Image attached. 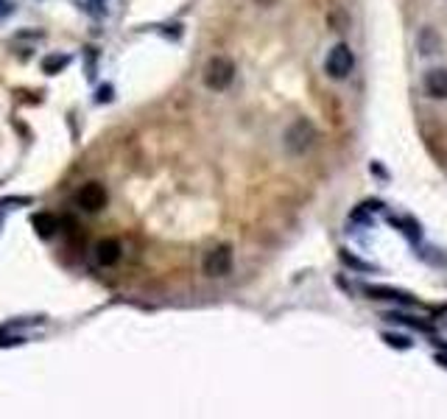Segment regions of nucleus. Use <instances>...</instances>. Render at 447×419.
Segmentation results:
<instances>
[{
    "label": "nucleus",
    "mask_w": 447,
    "mask_h": 419,
    "mask_svg": "<svg viewBox=\"0 0 447 419\" xmlns=\"http://www.w3.org/2000/svg\"><path fill=\"white\" fill-rule=\"evenodd\" d=\"M232 79H235V65H232V59H226V56H213V59L207 62V67H204V84H207L210 90L221 93V90H226V87L232 84Z\"/></svg>",
    "instance_id": "nucleus-3"
},
{
    "label": "nucleus",
    "mask_w": 447,
    "mask_h": 419,
    "mask_svg": "<svg viewBox=\"0 0 447 419\" xmlns=\"http://www.w3.org/2000/svg\"><path fill=\"white\" fill-rule=\"evenodd\" d=\"M112 98V87H101L98 90V101H109Z\"/></svg>",
    "instance_id": "nucleus-16"
},
{
    "label": "nucleus",
    "mask_w": 447,
    "mask_h": 419,
    "mask_svg": "<svg viewBox=\"0 0 447 419\" xmlns=\"http://www.w3.org/2000/svg\"><path fill=\"white\" fill-rule=\"evenodd\" d=\"M70 65V56H59V53H53V56H45L43 62V70L48 76H56L59 70H65Z\"/></svg>",
    "instance_id": "nucleus-11"
},
{
    "label": "nucleus",
    "mask_w": 447,
    "mask_h": 419,
    "mask_svg": "<svg viewBox=\"0 0 447 419\" xmlns=\"http://www.w3.org/2000/svg\"><path fill=\"white\" fill-rule=\"evenodd\" d=\"M383 341H386L389 347H394V350H411V347H414V341H411L408 335H394V333H386Z\"/></svg>",
    "instance_id": "nucleus-13"
},
{
    "label": "nucleus",
    "mask_w": 447,
    "mask_h": 419,
    "mask_svg": "<svg viewBox=\"0 0 447 419\" xmlns=\"http://www.w3.org/2000/svg\"><path fill=\"white\" fill-rule=\"evenodd\" d=\"M436 361H439L442 367H447V352H442V355H436Z\"/></svg>",
    "instance_id": "nucleus-18"
},
{
    "label": "nucleus",
    "mask_w": 447,
    "mask_h": 419,
    "mask_svg": "<svg viewBox=\"0 0 447 419\" xmlns=\"http://www.w3.org/2000/svg\"><path fill=\"white\" fill-rule=\"evenodd\" d=\"M313 140H316V126H313L308 118H299L294 121L288 129H285V151L299 157L305 151H311Z\"/></svg>",
    "instance_id": "nucleus-1"
},
{
    "label": "nucleus",
    "mask_w": 447,
    "mask_h": 419,
    "mask_svg": "<svg viewBox=\"0 0 447 419\" xmlns=\"http://www.w3.org/2000/svg\"><path fill=\"white\" fill-rule=\"evenodd\" d=\"M258 3H260V6H268V3H271V0H258Z\"/></svg>",
    "instance_id": "nucleus-19"
},
{
    "label": "nucleus",
    "mask_w": 447,
    "mask_h": 419,
    "mask_svg": "<svg viewBox=\"0 0 447 419\" xmlns=\"http://www.w3.org/2000/svg\"><path fill=\"white\" fill-rule=\"evenodd\" d=\"M232 272V246H216L204 257V274L207 277H226Z\"/></svg>",
    "instance_id": "nucleus-4"
},
{
    "label": "nucleus",
    "mask_w": 447,
    "mask_h": 419,
    "mask_svg": "<svg viewBox=\"0 0 447 419\" xmlns=\"http://www.w3.org/2000/svg\"><path fill=\"white\" fill-rule=\"evenodd\" d=\"M121 255H123V246H121V240H115V238H106V240H101V243L95 246V260H98L101 266H115V263L121 260Z\"/></svg>",
    "instance_id": "nucleus-7"
},
{
    "label": "nucleus",
    "mask_w": 447,
    "mask_h": 419,
    "mask_svg": "<svg viewBox=\"0 0 447 419\" xmlns=\"http://www.w3.org/2000/svg\"><path fill=\"white\" fill-rule=\"evenodd\" d=\"M363 291H366L372 299H397V302H408V305H414L411 294H402V291H392V288H375V285H366Z\"/></svg>",
    "instance_id": "nucleus-9"
},
{
    "label": "nucleus",
    "mask_w": 447,
    "mask_h": 419,
    "mask_svg": "<svg viewBox=\"0 0 447 419\" xmlns=\"http://www.w3.org/2000/svg\"><path fill=\"white\" fill-rule=\"evenodd\" d=\"M422 87H425L428 98L447 101V67H431V70H425Z\"/></svg>",
    "instance_id": "nucleus-6"
},
{
    "label": "nucleus",
    "mask_w": 447,
    "mask_h": 419,
    "mask_svg": "<svg viewBox=\"0 0 447 419\" xmlns=\"http://www.w3.org/2000/svg\"><path fill=\"white\" fill-rule=\"evenodd\" d=\"M353 67H355V53H353V48L344 45V43L330 48V53H327V59H324V70H327L330 79L341 82V79H347V76L353 73Z\"/></svg>",
    "instance_id": "nucleus-2"
},
{
    "label": "nucleus",
    "mask_w": 447,
    "mask_h": 419,
    "mask_svg": "<svg viewBox=\"0 0 447 419\" xmlns=\"http://www.w3.org/2000/svg\"><path fill=\"white\" fill-rule=\"evenodd\" d=\"M392 224L394 227H400V233H405L408 235V240L411 243H419V238H422V233H419V224L416 221H411V218H392Z\"/></svg>",
    "instance_id": "nucleus-12"
},
{
    "label": "nucleus",
    "mask_w": 447,
    "mask_h": 419,
    "mask_svg": "<svg viewBox=\"0 0 447 419\" xmlns=\"http://www.w3.org/2000/svg\"><path fill=\"white\" fill-rule=\"evenodd\" d=\"M341 260L347 263V266H353V269H358V272H375V266H369V263H363V260H358V257H353L347 249H341Z\"/></svg>",
    "instance_id": "nucleus-14"
},
{
    "label": "nucleus",
    "mask_w": 447,
    "mask_h": 419,
    "mask_svg": "<svg viewBox=\"0 0 447 419\" xmlns=\"http://www.w3.org/2000/svg\"><path fill=\"white\" fill-rule=\"evenodd\" d=\"M31 224H34V230L43 235V238H50V235L59 230V218L50 216V213H37Z\"/></svg>",
    "instance_id": "nucleus-10"
},
{
    "label": "nucleus",
    "mask_w": 447,
    "mask_h": 419,
    "mask_svg": "<svg viewBox=\"0 0 447 419\" xmlns=\"http://www.w3.org/2000/svg\"><path fill=\"white\" fill-rule=\"evenodd\" d=\"M9 11H11V6H9V0H0V17H3V14H9Z\"/></svg>",
    "instance_id": "nucleus-17"
},
{
    "label": "nucleus",
    "mask_w": 447,
    "mask_h": 419,
    "mask_svg": "<svg viewBox=\"0 0 447 419\" xmlns=\"http://www.w3.org/2000/svg\"><path fill=\"white\" fill-rule=\"evenodd\" d=\"M439 48H442V40H439L436 28L425 26L422 34H419V53L422 56H434V53H439Z\"/></svg>",
    "instance_id": "nucleus-8"
},
{
    "label": "nucleus",
    "mask_w": 447,
    "mask_h": 419,
    "mask_svg": "<svg viewBox=\"0 0 447 419\" xmlns=\"http://www.w3.org/2000/svg\"><path fill=\"white\" fill-rule=\"evenodd\" d=\"M76 204L84 210V213H98L104 204H106V190L98 182H87L76 193Z\"/></svg>",
    "instance_id": "nucleus-5"
},
{
    "label": "nucleus",
    "mask_w": 447,
    "mask_h": 419,
    "mask_svg": "<svg viewBox=\"0 0 447 419\" xmlns=\"http://www.w3.org/2000/svg\"><path fill=\"white\" fill-rule=\"evenodd\" d=\"M9 344H23V338L20 335H14V338H3L0 335V347H9Z\"/></svg>",
    "instance_id": "nucleus-15"
}]
</instances>
